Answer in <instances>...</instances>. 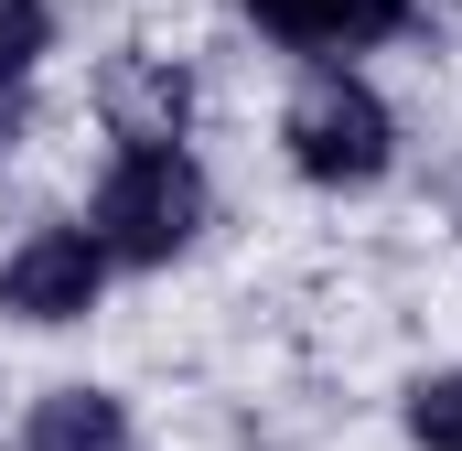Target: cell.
<instances>
[{"label":"cell","mask_w":462,"mask_h":451,"mask_svg":"<svg viewBox=\"0 0 462 451\" xmlns=\"http://www.w3.org/2000/svg\"><path fill=\"white\" fill-rule=\"evenodd\" d=\"M43 43H54L43 0H0V87H11V76H32V65H43Z\"/></svg>","instance_id":"obj_8"},{"label":"cell","mask_w":462,"mask_h":451,"mask_svg":"<svg viewBox=\"0 0 462 451\" xmlns=\"http://www.w3.org/2000/svg\"><path fill=\"white\" fill-rule=\"evenodd\" d=\"M183 108H194V87H183V65H162V54H129L108 65V129L140 151V140H183Z\"/></svg>","instance_id":"obj_5"},{"label":"cell","mask_w":462,"mask_h":451,"mask_svg":"<svg viewBox=\"0 0 462 451\" xmlns=\"http://www.w3.org/2000/svg\"><path fill=\"white\" fill-rule=\"evenodd\" d=\"M22 451H129V409L108 387H54V398H32Z\"/></svg>","instance_id":"obj_6"},{"label":"cell","mask_w":462,"mask_h":451,"mask_svg":"<svg viewBox=\"0 0 462 451\" xmlns=\"http://www.w3.org/2000/svg\"><path fill=\"white\" fill-rule=\"evenodd\" d=\"M280 140H291V161L312 172V183H376L387 172V108H376V87H355V76H312L291 118H280Z\"/></svg>","instance_id":"obj_2"},{"label":"cell","mask_w":462,"mask_h":451,"mask_svg":"<svg viewBox=\"0 0 462 451\" xmlns=\"http://www.w3.org/2000/svg\"><path fill=\"white\" fill-rule=\"evenodd\" d=\"M280 43H312V54H355V43H376V32H398L420 0H247Z\"/></svg>","instance_id":"obj_4"},{"label":"cell","mask_w":462,"mask_h":451,"mask_svg":"<svg viewBox=\"0 0 462 451\" xmlns=\"http://www.w3.org/2000/svg\"><path fill=\"white\" fill-rule=\"evenodd\" d=\"M97 280H108V247H97L87 226H43V236L11 247L0 301H11L22 323H87V312H97Z\"/></svg>","instance_id":"obj_3"},{"label":"cell","mask_w":462,"mask_h":451,"mask_svg":"<svg viewBox=\"0 0 462 451\" xmlns=\"http://www.w3.org/2000/svg\"><path fill=\"white\" fill-rule=\"evenodd\" d=\"M409 441H420V451H462V365L409 387Z\"/></svg>","instance_id":"obj_7"},{"label":"cell","mask_w":462,"mask_h":451,"mask_svg":"<svg viewBox=\"0 0 462 451\" xmlns=\"http://www.w3.org/2000/svg\"><path fill=\"white\" fill-rule=\"evenodd\" d=\"M194 226H205V172L172 140H140L108 183H97V226L87 236L108 258H129V269H162L172 247H194Z\"/></svg>","instance_id":"obj_1"}]
</instances>
